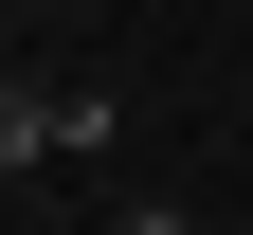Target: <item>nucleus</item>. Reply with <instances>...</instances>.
Wrapping results in <instances>:
<instances>
[{
    "mask_svg": "<svg viewBox=\"0 0 253 235\" xmlns=\"http://www.w3.org/2000/svg\"><path fill=\"white\" fill-rule=\"evenodd\" d=\"M109 235H181V217H163V199H126V217H109Z\"/></svg>",
    "mask_w": 253,
    "mask_h": 235,
    "instance_id": "obj_1",
    "label": "nucleus"
}]
</instances>
